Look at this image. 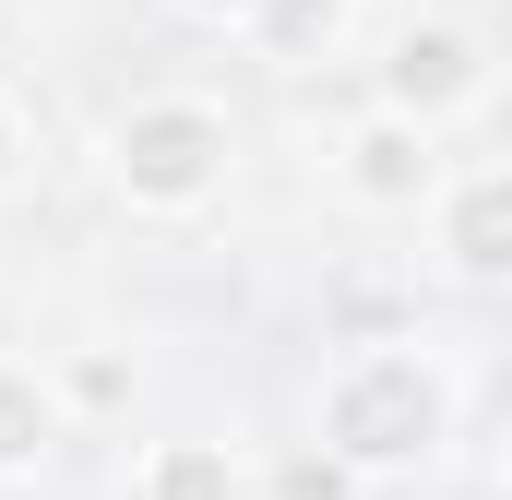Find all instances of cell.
<instances>
[{"label": "cell", "instance_id": "7c38bea8", "mask_svg": "<svg viewBox=\"0 0 512 500\" xmlns=\"http://www.w3.org/2000/svg\"><path fill=\"white\" fill-rule=\"evenodd\" d=\"M179 12H191V24H215V36H227V24L251 36V12H262V0H179Z\"/></svg>", "mask_w": 512, "mask_h": 500}, {"label": "cell", "instance_id": "30bf717a", "mask_svg": "<svg viewBox=\"0 0 512 500\" xmlns=\"http://www.w3.org/2000/svg\"><path fill=\"white\" fill-rule=\"evenodd\" d=\"M358 489H370V477H358L346 453H322V441H310V453H286V465H274V489H262V500H358Z\"/></svg>", "mask_w": 512, "mask_h": 500}, {"label": "cell", "instance_id": "9c48e42d", "mask_svg": "<svg viewBox=\"0 0 512 500\" xmlns=\"http://www.w3.org/2000/svg\"><path fill=\"white\" fill-rule=\"evenodd\" d=\"M60 393H72V417H120L131 405V358L120 346H72L60 358Z\"/></svg>", "mask_w": 512, "mask_h": 500}, {"label": "cell", "instance_id": "3957f363", "mask_svg": "<svg viewBox=\"0 0 512 500\" xmlns=\"http://www.w3.org/2000/svg\"><path fill=\"white\" fill-rule=\"evenodd\" d=\"M370 96L405 108V120H429V131H453L465 108H489V36H477V24H453V12L393 24L382 60H370Z\"/></svg>", "mask_w": 512, "mask_h": 500}, {"label": "cell", "instance_id": "52a82bcc", "mask_svg": "<svg viewBox=\"0 0 512 500\" xmlns=\"http://www.w3.org/2000/svg\"><path fill=\"white\" fill-rule=\"evenodd\" d=\"M131 500H262V477H251V453H239V441L179 429V441H155V453L131 465Z\"/></svg>", "mask_w": 512, "mask_h": 500}, {"label": "cell", "instance_id": "6da1fadb", "mask_svg": "<svg viewBox=\"0 0 512 500\" xmlns=\"http://www.w3.org/2000/svg\"><path fill=\"white\" fill-rule=\"evenodd\" d=\"M453 370H441V346H417V334H370V346H346L322 393H310V441L322 453H346L370 489L393 477H417V465H441V441H453Z\"/></svg>", "mask_w": 512, "mask_h": 500}, {"label": "cell", "instance_id": "4fadbf2b", "mask_svg": "<svg viewBox=\"0 0 512 500\" xmlns=\"http://www.w3.org/2000/svg\"><path fill=\"white\" fill-rule=\"evenodd\" d=\"M501 477H512V465H501Z\"/></svg>", "mask_w": 512, "mask_h": 500}, {"label": "cell", "instance_id": "8992f818", "mask_svg": "<svg viewBox=\"0 0 512 500\" xmlns=\"http://www.w3.org/2000/svg\"><path fill=\"white\" fill-rule=\"evenodd\" d=\"M60 441H72V393H60V370L0 358V489H24Z\"/></svg>", "mask_w": 512, "mask_h": 500}, {"label": "cell", "instance_id": "8fae6325", "mask_svg": "<svg viewBox=\"0 0 512 500\" xmlns=\"http://www.w3.org/2000/svg\"><path fill=\"white\" fill-rule=\"evenodd\" d=\"M24 167H36V120H24V96L0 84V191H24Z\"/></svg>", "mask_w": 512, "mask_h": 500}, {"label": "cell", "instance_id": "7a4b0ae2", "mask_svg": "<svg viewBox=\"0 0 512 500\" xmlns=\"http://www.w3.org/2000/svg\"><path fill=\"white\" fill-rule=\"evenodd\" d=\"M227 179H239V120H227L215 96H191V84L131 96V108H108V131H96V191H108L120 215H143V227L215 215Z\"/></svg>", "mask_w": 512, "mask_h": 500}, {"label": "cell", "instance_id": "5b68a950", "mask_svg": "<svg viewBox=\"0 0 512 500\" xmlns=\"http://www.w3.org/2000/svg\"><path fill=\"white\" fill-rule=\"evenodd\" d=\"M429 262L453 286H512V155L441 167V191H429Z\"/></svg>", "mask_w": 512, "mask_h": 500}, {"label": "cell", "instance_id": "277c9868", "mask_svg": "<svg viewBox=\"0 0 512 500\" xmlns=\"http://www.w3.org/2000/svg\"><path fill=\"white\" fill-rule=\"evenodd\" d=\"M334 191H346L358 215H429V191H441V131L370 96L358 120L334 131Z\"/></svg>", "mask_w": 512, "mask_h": 500}, {"label": "cell", "instance_id": "ba28073f", "mask_svg": "<svg viewBox=\"0 0 512 500\" xmlns=\"http://www.w3.org/2000/svg\"><path fill=\"white\" fill-rule=\"evenodd\" d=\"M346 24H358V0H262L251 48L274 60V72H322V60L346 48Z\"/></svg>", "mask_w": 512, "mask_h": 500}]
</instances>
